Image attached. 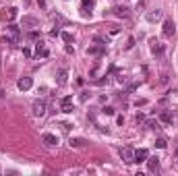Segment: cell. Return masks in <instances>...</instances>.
Masks as SVG:
<instances>
[{
  "label": "cell",
  "mask_w": 178,
  "mask_h": 176,
  "mask_svg": "<svg viewBox=\"0 0 178 176\" xmlns=\"http://www.w3.org/2000/svg\"><path fill=\"white\" fill-rule=\"evenodd\" d=\"M60 35H62V39H64L66 44H71V42H72V35L71 33H66V31H64V33H60Z\"/></svg>",
  "instance_id": "603a6c76"
},
{
  "label": "cell",
  "mask_w": 178,
  "mask_h": 176,
  "mask_svg": "<svg viewBox=\"0 0 178 176\" xmlns=\"http://www.w3.org/2000/svg\"><path fill=\"white\" fill-rule=\"evenodd\" d=\"M151 52H153V54H157V56H160V54L164 52V46H162L160 42H155V39H151Z\"/></svg>",
  "instance_id": "d6986e66"
},
{
  "label": "cell",
  "mask_w": 178,
  "mask_h": 176,
  "mask_svg": "<svg viewBox=\"0 0 178 176\" xmlns=\"http://www.w3.org/2000/svg\"><path fill=\"white\" fill-rule=\"evenodd\" d=\"M160 120H162L164 124H172V114H170L168 110H162V112H160Z\"/></svg>",
  "instance_id": "e0dca14e"
},
{
  "label": "cell",
  "mask_w": 178,
  "mask_h": 176,
  "mask_svg": "<svg viewBox=\"0 0 178 176\" xmlns=\"http://www.w3.org/2000/svg\"><path fill=\"white\" fill-rule=\"evenodd\" d=\"M17 15H19V12H17V8H15V6H11V8H6V11H2V15H0V17H2V21L12 23V21L17 19Z\"/></svg>",
  "instance_id": "277c9868"
},
{
  "label": "cell",
  "mask_w": 178,
  "mask_h": 176,
  "mask_svg": "<svg viewBox=\"0 0 178 176\" xmlns=\"http://www.w3.org/2000/svg\"><path fill=\"white\" fill-rule=\"evenodd\" d=\"M87 97H89V95H87V93H85V91H83V93H81V97H79V100H81V102H87Z\"/></svg>",
  "instance_id": "f1b7e54d"
},
{
  "label": "cell",
  "mask_w": 178,
  "mask_h": 176,
  "mask_svg": "<svg viewBox=\"0 0 178 176\" xmlns=\"http://www.w3.org/2000/svg\"><path fill=\"white\" fill-rule=\"evenodd\" d=\"M31 85H33L31 77H23V79H19V81H17V87H19L21 91H27V89H31Z\"/></svg>",
  "instance_id": "9c48e42d"
},
{
  "label": "cell",
  "mask_w": 178,
  "mask_h": 176,
  "mask_svg": "<svg viewBox=\"0 0 178 176\" xmlns=\"http://www.w3.org/2000/svg\"><path fill=\"white\" fill-rule=\"evenodd\" d=\"M50 35H52V37H56V35H60V29H58V27H56V29H52V31H50Z\"/></svg>",
  "instance_id": "4316f807"
},
{
  "label": "cell",
  "mask_w": 178,
  "mask_h": 176,
  "mask_svg": "<svg viewBox=\"0 0 178 176\" xmlns=\"http://www.w3.org/2000/svg\"><path fill=\"white\" fill-rule=\"evenodd\" d=\"M112 12H114L116 17H120V19H126V17L131 15V12H129V8H126V6H122V4H116V6L112 8Z\"/></svg>",
  "instance_id": "ba28073f"
},
{
  "label": "cell",
  "mask_w": 178,
  "mask_h": 176,
  "mask_svg": "<svg viewBox=\"0 0 178 176\" xmlns=\"http://www.w3.org/2000/svg\"><path fill=\"white\" fill-rule=\"evenodd\" d=\"M145 104H147V100H143V97H141V100H137V102H135V106H137V108H139V106H145Z\"/></svg>",
  "instance_id": "484cf974"
},
{
  "label": "cell",
  "mask_w": 178,
  "mask_h": 176,
  "mask_svg": "<svg viewBox=\"0 0 178 176\" xmlns=\"http://www.w3.org/2000/svg\"><path fill=\"white\" fill-rule=\"evenodd\" d=\"M31 108H33V116H44L46 114V102L44 100H35Z\"/></svg>",
  "instance_id": "3957f363"
},
{
  "label": "cell",
  "mask_w": 178,
  "mask_h": 176,
  "mask_svg": "<svg viewBox=\"0 0 178 176\" xmlns=\"http://www.w3.org/2000/svg\"><path fill=\"white\" fill-rule=\"evenodd\" d=\"M29 37H31V39H37V37H39V31H31Z\"/></svg>",
  "instance_id": "83f0119b"
},
{
  "label": "cell",
  "mask_w": 178,
  "mask_h": 176,
  "mask_svg": "<svg viewBox=\"0 0 178 176\" xmlns=\"http://www.w3.org/2000/svg\"><path fill=\"white\" fill-rule=\"evenodd\" d=\"M104 83H108V77H106V79H99V81H95V85H104Z\"/></svg>",
  "instance_id": "f546056e"
},
{
  "label": "cell",
  "mask_w": 178,
  "mask_h": 176,
  "mask_svg": "<svg viewBox=\"0 0 178 176\" xmlns=\"http://www.w3.org/2000/svg\"><path fill=\"white\" fill-rule=\"evenodd\" d=\"M95 0H83V8H81V15L83 17H91V8H93Z\"/></svg>",
  "instance_id": "30bf717a"
},
{
  "label": "cell",
  "mask_w": 178,
  "mask_h": 176,
  "mask_svg": "<svg viewBox=\"0 0 178 176\" xmlns=\"http://www.w3.org/2000/svg\"><path fill=\"white\" fill-rule=\"evenodd\" d=\"M166 145H168L166 139H157L155 141V147H160V149H166Z\"/></svg>",
  "instance_id": "7402d4cb"
},
{
  "label": "cell",
  "mask_w": 178,
  "mask_h": 176,
  "mask_svg": "<svg viewBox=\"0 0 178 176\" xmlns=\"http://www.w3.org/2000/svg\"><path fill=\"white\" fill-rule=\"evenodd\" d=\"M114 112H116V110H114V108H110V106L104 108V114H108V116H114Z\"/></svg>",
  "instance_id": "d4e9b609"
},
{
  "label": "cell",
  "mask_w": 178,
  "mask_h": 176,
  "mask_svg": "<svg viewBox=\"0 0 178 176\" xmlns=\"http://www.w3.org/2000/svg\"><path fill=\"white\" fill-rule=\"evenodd\" d=\"M164 17V12L160 11V8H155V11H151V12H147V21L149 23H155V21H160Z\"/></svg>",
  "instance_id": "7c38bea8"
},
{
  "label": "cell",
  "mask_w": 178,
  "mask_h": 176,
  "mask_svg": "<svg viewBox=\"0 0 178 176\" xmlns=\"http://www.w3.org/2000/svg\"><path fill=\"white\" fill-rule=\"evenodd\" d=\"M42 141L46 143L48 147H58V137L52 135V133H44V135H42Z\"/></svg>",
  "instance_id": "5b68a950"
},
{
  "label": "cell",
  "mask_w": 178,
  "mask_h": 176,
  "mask_svg": "<svg viewBox=\"0 0 178 176\" xmlns=\"http://www.w3.org/2000/svg\"><path fill=\"white\" fill-rule=\"evenodd\" d=\"M48 54H50V52H48V48L44 46L42 42H39V44L35 46V56H37V58H39V56H42V58H46Z\"/></svg>",
  "instance_id": "9a60e30c"
},
{
  "label": "cell",
  "mask_w": 178,
  "mask_h": 176,
  "mask_svg": "<svg viewBox=\"0 0 178 176\" xmlns=\"http://www.w3.org/2000/svg\"><path fill=\"white\" fill-rule=\"evenodd\" d=\"M162 33H164V37H172V35L176 33V25H174L172 19H166V21H164V29H162Z\"/></svg>",
  "instance_id": "7a4b0ae2"
},
{
  "label": "cell",
  "mask_w": 178,
  "mask_h": 176,
  "mask_svg": "<svg viewBox=\"0 0 178 176\" xmlns=\"http://www.w3.org/2000/svg\"><path fill=\"white\" fill-rule=\"evenodd\" d=\"M147 157H149V151H147V149H135V157H133V162L143 164V162H147Z\"/></svg>",
  "instance_id": "52a82bcc"
},
{
  "label": "cell",
  "mask_w": 178,
  "mask_h": 176,
  "mask_svg": "<svg viewBox=\"0 0 178 176\" xmlns=\"http://www.w3.org/2000/svg\"><path fill=\"white\" fill-rule=\"evenodd\" d=\"M6 31H8V35H4V42H11V44H19V39H21V29H19V27H17L15 23H8Z\"/></svg>",
  "instance_id": "6da1fadb"
},
{
  "label": "cell",
  "mask_w": 178,
  "mask_h": 176,
  "mask_svg": "<svg viewBox=\"0 0 178 176\" xmlns=\"http://www.w3.org/2000/svg\"><path fill=\"white\" fill-rule=\"evenodd\" d=\"M120 157H122L126 164H131L133 157H135V149H133V147H122V149H120Z\"/></svg>",
  "instance_id": "8992f818"
},
{
  "label": "cell",
  "mask_w": 178,
  "mask_h": 176,
  "mask_svg": "<svg viewBox=\"0 0 178 176\" xmlns=\"http://www.w3.org/2000/svg\"><path fill=\"white\" fill-rule=\"evenodd\" d=\"M133 46H135V37H129V39H126V44H124V48H126V50H131Z\"/></svg>",
  "instance_id": "cb8c5ba5"
},
{
  "label": "cell",
  "mask_w": 178,
  "mask_h": 176,
  "mask_svg": "<svg viewBox=\"0 0 178 176\" xmlns=\"http://www.w3.org/2000/svg\"><path fill=\"white\" fill-rule=\"evenodd\" d=\"M145 127H147V129H160V124H157V120H153V118H149V120H145Z\"/></svg>",
  "instance_id": "44dd1931"
},
{
  "label": "cell",
  "mask_w": 178,
  "mask_h": 176,
  "mask_svg": "<svg viewBox=\"0 0 178 176\" xmlns=\"http://www.w3.org/2000/svg\"><path fill=\"white\" fill-rule=\"evenodd\" d=\"M21 25H23V27H35V25H37V19H35V17H23Z\"/></svg>",
  "instance_id": "ac0fdd59"
},
{
  "label": "cell",
  "mask_w": 178,
  "mask_h": 176,
  "mask_svg": "<svg viewBox=\"0 0 178 176\" xmlns=\"http://www.w3.org/2000/svg\"><path fill=\"white\" fill-rule=\"evenodd\" d=\"M104 48H106V46H99V44H97L95 48H89L87 54H91V56H99V54H104Z\"/></svg>",
  "instance_id": "ffe728a7"
},
{
  "label": "cell",
  "mask_w": 178,
  "mask_h": 176,
  "mask_svg": "<svg viewBox=\"0 0 178 176\" xmlns=\"http://www.w3.org/2000/svg\"><path fill=\"white\" fill-rule=\"evenodd\" d=\"M66 77H69V70H66V69H60L58 73H56V83H58L60 87L66 85Z\"/></svg>",
  "instance_id": "8fae6325"
},
{
  "label": "cell",
  "mask_w": 178,
  "mask_h": 176,
  "mask_svg": "<svg viewBox=\"0 0 178 176\" xmlns=\"http://www.w3.org/2000/svg\"><path fill=\"white\" fill-rule=\"evenodd\" d=\"M69 145H71V147H85V145H87V141H85V139H79V137H71Z\"/></svg>",
  "instance_id": "2e32d148"
},
{
  "label": "cell",
  "mask_w": 178,
  "mask_h": 176,
  "mask_svg": "<svg viewBox=\"0 0 178 176\" xmlns=\"http://www.w3.org/2000/svg\"><path fill=\"white\" fill-rule=\"evenodd\" d=\"M147 168H149V172H157L160 170V157H147Z\"/></svg>",
  "instance_id": "5bb4252c"
},
{
  "label": "cell",
  "mask_w": 178,
  "mask_h": 176,
  "mask_svg": "<svg viewBox=\"0 0 178 176\" xmlns=\"http://www.w3.org/2000/svg\"><path fill=\"white\" fill-rule=\"evenodd\" d=\"M62 112H64V114H71L72 112V97L71 95H66V97L62 100Z\"/></svg>",
  "instance_id": "4fadbf2b"
}]
</instances>
